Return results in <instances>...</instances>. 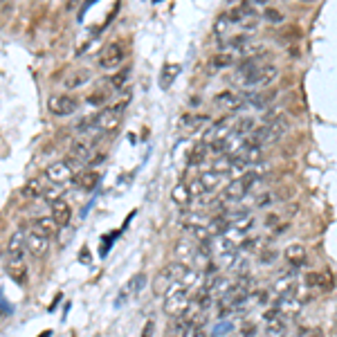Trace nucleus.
<instances>
[{"instance_id":"obj_16","label":"nucleus","mask_w":337,"mask_h":337,"mask_svg":"<svg viewBox=\"0 0 337 337\" xmlns=\"http://www.w3.org/2000/svg\"><path fill=\"white\" fill-rule=\"evenodd\" d=\"M59 229H61V227L56 225L52 216H43V218H38V221H32V232L41 234V236H48V239L56 236Z\"/></svg>"},{"instance_id":"obj_10","label":"nucleus","mask_w":337,"mask_h":337,"mask_svg":"<svg viewBox=\"0 0 337 337\" xmlns=\"http://www.w3.org/2000/svg\"><path fill=\"white\" fill-rule=\"evenodd\" d=\"M276 95H279V90H263V92H247V95H243V104L245 106H254V108H268L270 104H274Z\"/></svg>"},{"instance_id":"obj_23","label":"nucleus","mask_w":337,"mask_h":337,"mask_svg":"<svg viewBox=\"0 0 337 337\" xmlns=\"http://www.w3.org/2000/svg\"><path fill=\"white\" fill-rule=\"evenodd\" d=\"M171 200L176 202V205H180V207H189L191 205V191H189V184L184 182H178L176 187L171 189Z\"/></svg>"},{"instance_id":"obj_20","label":"nucleus","mask_w":337,"mask_h":337,"mask_svg":"<svg viewBox=\"0 0 337 337\" xmlns=\"http://www.w3.org/2000/svg\"><path fill=\"white\" fill-rule=\"evenodd\" d=\"M227 16H229V20L236 25V23H243V20H247V18H257V9L245 0L243 5L232 7V9L227 12Z\"/></svg>"},{"instance_id":"obj_9","label":"nucleus","mask_w":337,"mask_h":337,"mask_svg":"<svg viewBox=\"0 0 337 337\" xmlns=\"http://www.w3.org/2000/svg\"><path fill=\"white\" fill-rule=\"evenodd\" d=\"M72 176H74V171L65 164V162H63V160H61V162L49 164L48 169H45V178H48L52 184H67V182H72Z\"/></svg>"},{"instance_id":"obj_57","label":"nucleus","mask_w":337,"mask_h":337,"mask_svg":"<svg viewBox=\"0 0 337 337\" xmlns=\"http://www.w3.org/2000/svg\"><path fill=\"white\" fill-rule=\"evenodd\" d=\"M304 2H315V0H304Z\"/></svg>"},{"instance_id":"obj_12","label":"nucleus","mask_w":337,"mask_h":337,"mask_svg":"<svg viewBox=\"0 0 337 337\" xmlns=\"http://www.w3.org/2000/svg\"><path fill=\"white\" fill-rule=\"evenodd\" d=\"M99 180H101V176H99V171H95V169H79V171L72 176V182L77 184L79 189H86V191L97 189Z\"/></svg>"},{"instance_id":"obj_14","label":"nucleus","mask_w":337,"mask_h":337,"mask_svg":"<svg viewBox=\"0 0 337 337\" xmlns=\"http://www.w3.org/2000/svg\"><path fill=\"white\" fill-rule=\"evenodd\" d=\"M283 257H286V261L290 263V268H301V265L308 263V254H306V247L299 245V243H292V245L286 247V252H283Z\"/></svg>"},{"instance_id":"obj_54","label":"nucleus","mask_w":337,"mask_h":337,"mask_svg":"<svg viewBox=\"0 0 337 337\" xmlns=\"http://www.w3.org/2000/svg\"><path fill=\"white\" fill-rule=\"evenodd\" d=\"M81 261H83V263H88V261H90V258H88V247H83V250H81Z\"/></svg>"},{"instance_id":"obj_5","label":"nucleus","mask_w":337,"mask_h":337,"mask_svg":"<svg viewBox=\"0 0 337 337\" xmlns=\"http://www.w3.org/2000/svg\"><path fill=\"white\" fill-rule=\"evenodd\" d=\"M124 56H126L124 45L117 41V43H108L101 52H99L97 63H99V67H104V70H117V67L124 63Z\"/></svg>"},{"instance_id":"obj_24","label":"nucleus","mask_w":337,"mask_h":337,"mask_svg":"<svg viewBox=\"0 0 337 337\" xmlns=\"http://www.w3.org/2000/svg\"><path fill=\"white\" fill-rule=\"evenodd\" d=\"M236 243H234L229 236H216V239H211V252H214L216 257H221V254H229V252H234L236 250Z\"/></svg>"},{"instance_id":"obj_42","label":"nucleus","mask_w":337,"mask_h":337,"mask_svg":"<svg viewBox=\"0 0 337 337\" xmlns=\"http://www.w3.org/2000/svg\"><path fill=\"white\" fill-rule=\"evenodd\" d=\"M243 247L250 252H261L265 247V239L263 236H254V239H247L245 243H243Z\"/></svg>"},{"instance_id":"obj_48","label":"nucleus","mask_w":337,"mask_h":337,"mask_svg":"<svg viewBox=\"0 0 337 337\" xmlns=\"http://www.w3.org/2000/svg\"><path fill=\"white\" fill-rule=\"evenodd\" d=\"M189 191H191V198H196V196H202V193H207V191H205V187H202V182H200L198 178L189 184Z\"/></svg>"},{"instance_id":"obj_31","label":"nucleus","mask_w":337,"mask_h":337,"mask_svg":"<svg viewBox=\"0 0 337 337\" xmlns=\"http://www.w3.org/2000/svg\"><path fill=\"white\" fill-rule=\"evenodd\" d=\"M209 155L207 151V142H200V144H196V146L191 148L189 153V160H187V164L189 166H200L202 162H205V158Z\"/></svg>"},{"instance_id":"obj_1","label":"nucleus","mask_w":337,"mask_h":337,"mask_svg":"<svg viewBox=\"0 0 337 337\" xmlns=\"http://www.w3.org/2000/svg\"><path fill=\"white\" fill-rule=\"evenodd\" d=\"M130 97L122 99L119 104L115 106H108V108H104L101 112H97L95 115V128L101 130V133H115L119 126H122V117H124V108L128 106Z\"/></svg>"},{"instance_id":"obj_33","label":"nucleus","mask_w":337,"mask_h":337,"mask_svg":"<svg viewBox=\"0 0 337 337\" xmlns=\"http://www.w3.org/2000/svg\"><path fill=\"white\" fill-rule=\"evenodd\" d=\"M166 274H169V276H171V279H173V283H176V281H182V276L184 274H187V270H189V265H187V263H182V261H171V263H169V265H166Z\"/></svg>"},{"instance_id":"obj_38","label":"nucleus","mask_w":337,"mask_h":337,"mask_svg":"<svg viewBox=\"0 0 337 337\" xmlns=\"http://www.w3.org/2000/svg\"><path fill=\"white\" fill-rule=\"evenodd\" d=\"M144 283H146V274H135L133 279L128 281V286L124 288V292L126 294H137V292H142V288H144Z\"/></svg>"},{"instance_id":"obj_22","label":"nucleus","mask_w":337,"mask_h":337,"mask_svg":"<svg viewBox=\"0 0 337 337\" xmlns=\"http://www.w3.org/2000/svg\"><path fill=\"white\" fill-rule=\"evenodd\" d=\"M252 128H254V117L241 115L234 119V126H232V133L229 135H234V137H247L252 133Z\"/></svg>"},{"instance_id":"obj_15","label":"nucleus","mask_w":337,"mask_h":337,"mask_svg":"<svg viewBox=\"0 0 337 337\" xmlns=\"http://www.w3.org/2000/svg\"><path fill=\"white\" fill-rule=\"evenodd\" d=\"M52 218H54V223L59 227H67L70 225V218H72V209H70V205H67L65 200H54L52 205Z\"/></svg>"},{"instance_id":"obj_47","label":"nucleus","mask_w":337,"mask_h":337,"mask_svg":"<svg viewBox=\"0 0 337 337\" xmlns=\"http://www.w3.org/2000/svg\"><path fill=\"white\" fill-rule=\"evenodd\" d=\"M276 202V193H263V196H258L257 198V207H261V209H265V207H270V205H274Z\"/></svg>"},{"instance_id":"obj_25","label":"nucleus","mask_w":337,"mask_h":337,"mask_svg":"<svg viewBox=\"0 0 337 337\" xmlns=\"http://www.w3.org/2000/svg\"><path fill=\"white\" fill-rule=\"evenodd\" d=\"M234 63H236L234 52H216V54L209 59V67H211V70H225V67H232Z\"/></svg>"},{"instance_id":"obj_8","label":"nucleus","mask_w":337,"mask_h":337,"mask_svg":"<svg viewBox=\"0 0 337 337\" xmlns=\"http://www.w3.org/2000/svg\"><path fill=\"white\" fill-rule=\"evenodd\" d=\"M234 119L236 115H225L221 117L218 122H214L205 130V142H214V140H225L227 135L232 133V126H234Z\"/></svg>"},{"instance_id":"obj_45","label":"nucleus","mask_w":337,"mask_h":337,"mask_svg":"<svg viewBox=\"0 0 337 337\" xmlns=\"http://www.w3.org/2000/svg\"><path fill=\"white\" fill-rule=\"evenodd\" d=\"M88 104H90V106H106V104H108V95H106L104 90L92 92L90 97H88Z\"/></svg>"},{"instance_id":"obj_43","label":"nucleus","mask_w":337,"mask_h":337,"mask_svg":"<svg viewBox=\"0 0 337 337\" xmlns=\"http://www.w3.org/2000/svg\"><path fill=\"white\" fill-rule=\"evenodd\" d=\"M263 18L270 20V23L279 25V23H283V20H286V16H283L279 9H274V7H268V9H265V14H263Z\"/></svg>"},{"instance_id":"obj_4","label":"nucleus","mask_w":337,"mask_h":337,"mask_svg":"<svg viewBox=\"0 0 337 337\" xmlns=\"http://www.w3.org/2000/svg\"><path fill=\"white\" fill-rule=\"evenodd\" d=\"M189 290L187 288H171L169 290V294L164 297V313L171 315V317H178V315H182V310L187 306H189Z\"/></svg>"},{"instance_id":"obj_41","label":"nucleus","mask_w":337,"mask_h":337,"mask_svg":"<svg viewBox=\"0 0 337 337\" xmlns=\"http://www.w3.org/2000/svg\"><path fill=\"white\" fill-rule=\"evenodd\" d=\"M198 276H200V274H198L196 270H191V268H189V270H187V274L182 276L180 286H182V288H187V290H191V288H193V286L198 283Z\"/></svg>"},{"instance_id":"obj_56","label":"nucleus","mask_w":337,"mask_h":337,"mask_svg":"<svg viewBox=\"0 0 337 337\" xmlns=\"http://www.w3.org/2000/svg\"><path fill=\"white\" fill-rule=\"evenodd\" d=\"M2 252H5V250H2V245H0V258H2Z\"/></svg>"},{"instance_id":"obj_58","label":"nucleus","mask_w":337,"mask_h":337,"mask_svg":"<svg viewBox=\"0 0 337 337\" xmlns=\"http://www.w3.org/2000/svg\"><path fill=\"white\" fill-rule=\"evenodd\" d=\"M153 2H162V0H153Z\"/></svg>"},{"instance_id":"obj_19","label":"nucleus","mask_w":337,"mask_h":337,"mask_svg":"<svg viewBox=\"0 0 337 337\" xmlns=\"http://www.w3.org/2000/svg\"><path fill=\"white\" fill-rule=\"evenodd\" d=\"M151 288H153V294L155 297H166L169 290L173 288V279L166 274V270H160L158 274L153 276V283H151Z\"/></svg>"},{"instance_id":"obj_21","label":"nucleus","mask_w":337,"mask_h":337,"mask_svg":"<svg viewBox=\"0 0 337 337\" xmlns=\"http://www.w3.org/2000/svg\"><path fill=\"white\" fill-rule=\"evenodd\" d=\"M214 104L221 106V108H229V111H236V108H241V106H245V104H243V99H241V95L229 92V90L221 92V95H216Z\"/></svg>"},{"instance_id":"obj_30","label":"nucleus","mask_w":337,"mask_h":337,"mask_svg":"<svg viewBox=\"0 0 337 337\" xmlns=\"http://www.w3.org/2000/svg\"><path fill=\"white\" fill-rule=\"evenodd\" d=\"M189 333H191V326L182 317H173L171 326L166 331V337H189Z\"/></svg>"},{"instance_id":"obj_27","label":"nucleus","mask_w":337,"mask_h":337,"mask_svg":"<svg viewBox=\"0 0 337 337\" xmlns=\"http://www.w3.org/2000/svg\"><path fill=\"white\" fill-rule=\"evenodd\" d=\"M198 180L202 182V187H205V191H214L218 184H221L223 180V173L214 171V169H205V171L198 176Z\"/></svg>"},{"instance_id":"obj_52","label":"nucleus","mask_w":337,"mask_h":337,"mask_svg":"<svg viewBox=\"0 0 337 337\" xmlns=\"http://www.w3.org/2000/svg\"><path fill=\"white\" fill-rule=\"evenodd\" d=\"M276 223H279V216L276 214H270L268 218H265V225L268 227H276Z\"/></svg>"},{"instance_id":"obj_37","label":"nucleus","mask_w":337,"mask_h":337,"mask_svg":"<svg viewBox=\"0 0 337 337\" xmlns=\"http://www.w3.org/2000/svg\"><path fill=\"white\" fill-rule=\"evenodd\" d=\"M232 20H229V16H227V12H223V14H218V18L214 20V34L216 36H223L229 27H232Z\"/></svg>"},{"instance_id":"obj_40","label":"nucleus","mask_w":337,"mask_h":337,"mask_svg":"<svg viewBox=\"0 0 337 337\" xmlns=\"http://www.w3.org/2000/svg\"><path fill=\"white\" fill-rule=\"evenodd\" d=\"M92 128H95V117H86V119H81V122L74 124V133H79V135L90 133Z\"/></svg>"},{"instance_id":"obj_28","label":"nucleus","mask_w":337,"mask_h":337,"mask_svg":"<svg viewBox=\"0 0 337 337\" xmlns=\"http://www.w3.org/2000/svg\"><path fill=\"white\" fill-rule=\"evenodd\" d=\"M7 252L12 258H23V252H25V236L20 232L12 234V239L7 243Z\"/></svg>"},{"instance_id":"obj_17","label":"nucleus","mask_w":337,"mask_h":337,"mask_svg":"<svg viewBox=\"0 0 337 337\" xmlns=\"http://www.w3.org/2000/svg\"><path fill=\"white\" fill-rule=\"evenodd\" d=\"M7 274L12 276L16 283H20V286H25L27 283V265H25L23 258H9L5 265Z\"/></svg>"},{"instance_id":"obj_26","label":"nucleus","mask_w":337,"mask_h":337,"mask_svg":"<svg viewBox=\"0 0 337 337\" xmlns=\"http://www.w3.org/2000/svg\"><path fill=\"white\" fill-rule=\"evenodd\" d=\"M178 74H180V63H173V61L164 63V65H162V72H160V86L169 88Z\"/></svg>"},{"instance_id":"obj_7","label":"nucleus","mask_w":337,"mask_h":337,"mask_svg":"<svg viewBox=\"0 0 337 337\" xmlns=\"http://www.w3.org/2000/svg\"><path fill=\"white\" fill-rule=\"evenodd\" d=\"M294 286H297V270L290 268V270L279 272V274L274 276V281L270 286V292L274 294V297H281V294H286V292H292Z\"/></svg>"},{"instance_id":"obj_55","label":"nucleus","mask_w":337,"mask_h":337,"mask_svg":"<svg viewBox=\"0 0 337 337\" xmlns=\"http://www.w3.org/2000/svg\"><path fill=\"white\" fill-rule=\"evenodd\" d=\"M200 101H202L200 97H193V99H191V106H200Z\"/></svg>"},{"instance_id":"obj_34","label":"nucleus","mask_w":337,"mask_h":337,"mask_svg":"<svg viewBox=\"0 0 337 337\" xmlns=\"http://www.w3.org/2000/svg\"><path fill=\"white\" fill-rule=\"evenodd\" d=\"M20 196L27 198V200H36V198L43 196V187L38 180H30V182L25 184L23 189H20Z\"/></svg>"},{"instance_id":"obj_13","label":"nucleus","mask_w":337,"mask_h":337,"mask_svg":"<svg viewBox=\"0 0 337 337\" xmlns=\"http://www.w3.org/2000/svg\"><path fill=\"white\" fill-rule=\"evenodd\" d=\"M92 155H95V151H92V146L88 142L74 140L72 144H70V158H74L79 164H88V162L92 164Z\"/></svg>"},{"instance_id":"obj_50","label":"nucleus","mask_w":337,"mask_h":337,"mask_svg":"<svg viewBox=\"0 0 337 337\" xmlns=\"http://www.w3.org/2000/svg\"><path fill=\"white\" fill-rule=\"evenodd\" d=\"M153 328H155V321L153 319H148L146 324H144V333H142V337H151L153 335Z\"/></svg>"},{"instance_id":"obj_35","label":"nucleus","mask_w":337,"mask_h":337,"mask_svg":"<svg viewBox=\"0 0 337 337\" xmlns=\"http://www.w3.org/2000/svg\"><path fill=\"white\" fill-rule=\"evenodd\" d=\"M63 193H65V184H52L49 182V187H43V196L41 198H45V200L52 205L54 200H61Z\"/></svg>"},{"instance_id":"obj_3","label":"nucleus","mask_w":337,"mask_h":337,"mask_svg":"<svg viewBox=\"0 0 337 337\" xmlns=\"http://www.w3.org/2000/svg\"><path fill=\"white\" fill-rule=\"evenodd\" d=\"M279 77V67L272 65V63H263L261 67H257L252 74H247L243 79V86L245 88H263V86H270L272 81Z\"/></svg>"},{"instance_id":"obj_53","label":"nucleus","mask_w":337,"mask_h":337,"mask_svg":"<svg viewBox=\"0 0 337 337\" xmlns=\"http://www.w3.org/2000/svg\"><path fill=\"white\" fill-rule=\"evenodd\" d=\"M252 7H265V5H270V0H247Z\"/></svg>"},{"instance_id":"obj_51","label":"nucleus","mask_w":337,"mask_h":337,"mask_svg":"<svg viewBox=\"0 0 337 337\" xmlns=\"http://www.w3.org/2000/svg\"><path fill=\"white\" fill-rule=\"evenodd\" d=\"M95 2H97V0H86V2H83V7H81V12H79V18H83V14H86L88 9L95 5Z\"/></svg>"},{"instance_id":"obj_36","label":"nucleus","mask_w":337,"mask_h":337,"mask_svg":"<svg viewBox=\"0 0 337 337\" xmlns=\"http://www.w3.org/2000/svg\"><path fill=\"white\" fill-rule=\"evenodd\" d=\"M254 216L250 214H243L241 218H236V221H232V227H234V232H239V234H247L250 229H254Z\"/></svg>"},{"instance_id":"obj_2","label":"nucleus","mask_w":337,"mask_h":337,"mask_svg":"<svg viewBox=\"0 0 337 337\" xmlns=\"http://www.w3.org/2000/svg\"><path fill=\"white\" fill-rule=\"evenodd\" d=\"M257 182V176L252 173V169L247 173H243L241 178H234L232 182L227 184L225 189L221 191V200L225 205H234V202H241L247 196V191L252 189V184Z\"/></svg>"},{"instance_id":"obj_46","label":"nucleus","mask_w":337,"mask_h":337,"mask_svg":"<svg viewBox=\"0 0 337 337\" xmlns=\"http://www.w3.org/2000/svg\"><path fill=\"white\" fill-rule=\"evenodd\" d=\"M126 79H128V70H122V72H117L115 77H111V86L112 88H124L126 86Z\"/></svg>"},{"instance_id":"obj_11","label":"nucleus","mask_w":337,"mask_h":337,"mask_svg":"<svg viewBox=\"0 0 337 337\" xmlns=\"http://www.w3.org/2000/svg\"><path fill=\"white\" fill-rule=\"evenodd\" d=\"M25 250L30 252L34 258H43L49 250V241L48 236H41V234L32 232L30 236H25Z\"/></svg>"},{"instance_id":"obj_44","label":"nucleus","mask_w":337,"mask_h":337,"mask_svg":"<svg viewBox=\"0 0 337 337\" xmlns=\"http://www.w3.org/2000/svg\"><path fill=\"white\" fill-rule=\"evenodd\" d=\"M258 257H261V258H258L261 265H272L276 261V250H272V247H270V250H268V247H263V250L258 252Z\"/></svg>"},{"instance_id":"obj_6","label":"nucleus","mask_w":337,"mask_h":337,"mask_svg":"<svg viewBox=\"0 0 337 337\" xmlns=\"http://www.w3.org/2000/svg\"><path fill=\"white\" fill-rule=\"evenodd\" d=\"M77 106H79V101L74 97H70V95H54V97H49V101H48V108L54 117L72 115V112L77 111Z\"/></svg>"},{"instance_id":"obj_29","label":"nucleus","mask_w":337,"mask_h":337,"mask_svg":"<svg viewBox=\"0 0 337 337\" xmlns=\"http://www.w3.org/2000/svg\"><path fill=\"white\" fill-rule=\"evenodd\" d=\"M173 254H176V258L178 261H187V258H191L193 254H196V247L191 245V241H184V239H180V241H176V245H173Z\"/></svg>"},{"instance_id":"obj_18","label":"nucleus","mask_w":337,"mask_h":337,"mask_svg":"<svg viewBox=\"0 0 337 337\" xmlns=\"http://www.w3.org/2000/svg\"><path fill=\"white\" fill-rule=\"evenodd\" d=\"M207 122H209L207 115H184L180 119V130L184 135H193L202 128V124H207Z\"/></svg>"},{"instance_id":"obj_32","label":"nucleus","mask_w":337,"mask_h":337,"mask_svg":"<svg viewBox=\"0 0 337 337\" xmlns=\"http://www.w3.org/2000/svg\"><path fill=\"white\" fill-rule=\"evenodd\" d=\"M90 77H92L90 70H74V72L65 79V86L74 90V88H79V86H83V83H88V81H90Z\"/></svg>"},{"instance_id":"obj_39","label":"nucleus","mask_w":337,"mask_h":337,"mask_svg":"<svg viewBox=\"0 0 337 337\" xmlns=\"http://www.w3.org/2000/svg\"><path fill=\"white\" fill-rule=\"evenodd\" d=\"M306 286L308 288H324L326 276L319 274V272H310V274H306Z\"/></svg>"},{"instance_id":"obj_49","label":"nucleus","mask_w":337,"mask_h":337,"mask_svg":"<svg viewBox=\"0 0 337 337\" xmlns=\"http://www.w3.org/2000/svg\"><path fill=\"white\" fill-rule=\"evenodd\" d=\"M241 335H243V337H254V335H257V326H254V324H245Z\"/></svg>"}]
</instances>
